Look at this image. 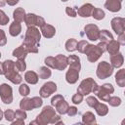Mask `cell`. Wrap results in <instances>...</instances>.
<instances>
[{
    "mask_svg": "<svg viewBox=\"0 0 125 125\" xmlns=\"http://www.w3.org/2000/svg\"><path fill=\"white\" fill-rule=\"evenodd\" d=\"M98 86L99 85L96 83V81L93 78L88 77L81 81V83L77 88V93H80L81 95L86 96V95H89L90 93H94V91L97 89Z\"/></svg>",
    "mask_w": 125,
    "mask_h": 125,
    "instance_id": "cell-3",
    "label": "cell"
},
{
    "mask_svg": "<svg viewBox=\"0 0 125 125\" xmlns=\"http://www.w3.org/2000/svg\"><path fill=\"white\" fill-rule=\"evenodd\" d=\"M21 31V22L14 21L11 23L10 27H9V33H10V35L16 37V36L20 35Z\"/></svg>",
    "mask_w": 125,
    "mask_h": 125,
    "instance_id": "cell-21",
    "label": "cell"
},
{
    "mask_svg": "<svg viewBox=\"0 0 125 125\" xmlns=\"http://www.w3.org/2000/svg\"><path fill=\"white\" fill-rule=\"evenodd\" d=\"M93 9H94V6L90 3H86V4H83L77 11V14L82 17V18H88L92 15V12H93Z\"/></svg>",
    "mask_w": 125,
    "mask_h": 125,
    "instance_id": "cell-14",
    "label": "cell"
},
{
    "mask_svg": "<svg viewBox=\"0 0 125 125\" xmlns=\"http://www.w3.org/2000/svg\"><path fill=\"white\" fill-rule=\"evenodd\" d=\"M15 66L18 71H24L26 69V63H25L24 60H18L15 62Z\"/></svg>",
    "mask_w": 125,
    "mask_h": 125,
    "instance_id": "cell-37",
    "label": "cell"
},
{
    "mask_svg": "<svg viewBox=\"0 0 125 125\" xmlns=\"http://www.w3.org/2000/svg\"><path fill=\"white\" fill-rule=\"evenodd\" d=\"M79 71H80V68L69 66L68 70L65 73V80H66V82L69 83V84L76 83L78 78H79Z\"/></svg>",
    "mask_w": 125,
    "mask_h": 125,
    "instance_id": "cell-13",
    "label": "cell"
},
{
    "mask_svg": "<svg viewBox=\"0 0 125 125\" xmlns=\"http://www.w3.org/2000/svg\"><path fill=\"white\" fill-rule=\"evenodd\" d=\"M2 66H3V74L9 81H11L14 84H20L22 81L21 75L18 72L15 66V62L11 60H6L5 62H2Z\"/></svg>",
    "mask_w": 125,
    "mask_h": 125,
    "instance_id": "cell-1",
    "label": "cell"
},
{
    "mask_svg": "<svg viewBox=\"0 0 125 125\" xmlns=\"http://www.w3.org/2000/svg\"><path fill=\"white\" fill-rule=\"evenodd\" d=\"M114 92V88L109 83H104L102 86H98L97 89L94 91V94L102 101L107 102V100L110 97V94Z\"/></svg>",
    "mask_w": 125,
    "mask_h": 125,
    "instance_id": "cell-5",
    "label": "cell"
},
{
    "mask_svg": "<svg viewBox=\"0 0 125 125\" xmlns=\"http://www.w3.org/2000/svg\"><path fill=\"white\" fill-rule=\"evenodd\" d=\"M82 122L84 124H87V125H95L97 123V120H96V116L94 115L93 112L91 111H86L83 115H82Z\"/></svg>",
    "mask_w": 125,
    "mask_h": 125,
    "instance_id": "cell-20",
    "label": "cell"
},
{
    "mask_svg": "<svg viewBox=\"0 0 125 125\" xmlns=\"http://www.w3.org/2000/svg\"><path fill=\"white\" fill-rule=\"evenodd\" d=\"M77 112H78V110H77V107L76 106H68L67 111H66V114L68 116H74V115L77 114Z\"/></svg>",
    "mask_w": 125,
    "mask_h": 125,
    "instance_id": "cell-48",
    "label": "cell"
},
{
    "mask_svg": "<svg viewBox=\"0 0 125 125\" xmlns=\"http://www.w3.org/2000/svg\"><path fill=\"white\" fill-rule=\"evenodd\" d=\"M57 62V69L58 70H64L66 68L67 64V58L63 55H58L55 57Z\"/></svg>",
    "mask_w": 125,
    "mask_h": 125,
    "instance_id": "cell-19",
    "label": "cell"
},
{
    "mask_svg": "<svg viewBox=\"0 0 125 125\" xmlns=\"http://www.w3.org/2000/svg\"><path fill=\"white\" fill-rule=\"evenodd\" d=\"M62 100H64V98L62 95H55L51 99V104H52V106H56V104L58 103H60L61 101H62Z\"/></svg>",
    "mask_w": 125,
    "mask_h": 125,
    "instance_id": "cell-45",
    "label": "cell"
},
{
    "mask_svg": "<svg viewBox=\"0 0 125 125\" xmlns=\"http://www.w3.org/2000/svg\"><path fill=\"white\" fill-rule=\"evenodd\" d=\"M27 54H28V52L26 51V49H25L22 45L19 46L18 48H16V49L13 51V56L16 57L18 60H24V59L26 58Z\"/></svg>",
    "mask_w": 125,
    "mask_h": 125,
    "instance_id": "cell-22",
    "label": "cell"
},
{
    "mask_svg": "<svg viewBox=\"0 0 125 125\" xmlns=\"http://www.w3.org/2000/svg\"><path fill=\"white\" fill-rule=\"evenodd\" d=\"M0 109H1V108H0Z\"/></svg>",
    "mask_w": 125,
    "mask_h": 125,
    "instance_id": "cell-57",
    "label": "cell"
},
{
    "mask_svg": "<svg viewBox=\"0 0 125 125\" xmlns=\"http://www.w3.org/2000/svg\"><path fill=\"white\" fill-rule=\"evenodd\" d=\"M84 31L87 36V38L91 41H97L99 39V33L100 29L99 27L94 23H89L84 26Z\"/></svg>",
    "mask_w": 125,
    "mask_h": 125,
    "instance_id": "cell-10",
    "label": "cell"
},
{
    "mask_svg": "<svg viewBox=\"0 0 125 125\" xmlns=\"http://www.w3.org/2000/svg\"><path fill=\"white\" fill-rule=\"evenodd\" d=\"M20 108L22 109V110H24V111L34 109L31 99H29V98H23L22 100H21V102H20Z\"/></svg>",
    "mask_w": 125,
    "mask_h": 125,
    "instance_id": "cell-26",
    "label": "cell"
},
{
    "mask_svg": "<svg viewBox=\"0 0 125 125\" xmlns=\"http://www.w3.org/2000/svg\"><path fill=\"white\" fill-rule=\"evenodd\" d=\"M4 117L7 121H10L12 122L14 119H15V111H13L12 109H7L5 112H4Z\"/></svg>",
    "mask_w": 125,
    "mask_h": 125,
    "instance_id": "cell-42",
    "label": "cell"
},
{
    "mask_svg": "<svg viewBox=\"0 0 125 125\" xmlns=\"http://www.w3.org/2000/svg\"><path fill=\"white\" fill-rule=\"evenodd\" d=\"M86 103H87V104L90 106V107H95L96 106V104L99 103L98 102V100H97V98L96 97H94V96H89L87 99H86Z\"/></svg>",
    "mask_w": 125,
    "mask_h": 125,
    "instance_id": "cell-41",
    "label": "cell"
},
{
    "mask_svg": "<svg viewBox=\"0 0 125 125\" xmlns=\"http://www.w3.org/2000/svg\"><path fill=\"white\" fill-rule=\"evenodd\" d=\"M57 91V84L53 81H48L41 87L39 95L41 98H48Z\"/></svg>",
    "mask_w": 125,
    "mask_h": 125,
    "instance_id": "cell-11",
    "label": "cell"
},
{
    "mask_svg": "<svg viewBox=\"0 0 125 125\" xmlns=\"http://www.w3.org/2000/svg\"><path fill=\"white\" fill-rule=\"evenodd\" d=\"M52 75V71L48 66H41L39 68V77L41 79H47Z\"/></svg>",
    "mask_w": 125,
    "mask_h": 125,
    "instance_id": "cell-31",
    "label": "cell"
},
{
    "mask_svg": "<svg viewBox=\"0 0 125 125\" xmlns=\"http://www.w3.org/2000/svg\"><path fill=\"white\" fill-rule=\"evenodd\" d=\"M117 41L120 45H125V32H122V33L118 34Z\"/></svg>",
    "mask_w": 125,
    "mask_h": 125,
    "instance_id": "cell-50",
    "label": "cell"
},
{
    "mask_svg": "<svg viewBox=\"0 0 125 125\" xmlns=\"http://www.w3.org/2000/svg\"><path fill=\"white\" fill-rule=\"evenodd\" d=\"M71 102L74 104H79L83 102V95H81L80 93H77V94H74L71 98Z\"/></svg>",
    "mask_w": 125,
    "mask_h": 125,
    "instance_id": "cell-40",
    "label": "cell"
},
{
    "mask_svg": "<svg viewBox=\"0 0 125 125\" xmlns=\"http://www.w3.org/2000/svg\"><path fill=\"white\" fill-rule=\"evenodd\" d=\"M104 8H106L110 12L116 13L121 9V2L119 0H106V2L104 3Z\"/></svg>",
    "mask_w": 125,
    "mask_h": 125,
    "instance_id": "cell-17",
    "label": "cell"
},
{
    "mask_svg": "<svg viewBox=\"0 0 125 125\" xmlns=\"http://www.w3.org/2000/svg\"><path fill=\"white\" fill-rule=\"evenodd\" d=\"M62 2H66L67 0H62Z\"/></svg>",
    "mask_w": 125,
    "mask_h": 125,
    "instance_id": "cell-55",
    "label": "cell"
},
{
    "mask_svg": "<svg viewBox=\"0 0 125 125\" xmlns=\"http://www.w3.org/2000/svg\"><path fill=\"white\" fill-rule=\"evenodd\" d=\"M65 13H66L67 16H69V17H71V18H75V17L77 16L76 10H75L74 8H72V7H66V8H65Z\"/></svg>",
    "mask_w": 125,
    "mask_h": 125,
    "instance_id": "cell-47",
    "label": "cell"
},
{
    "mask_svg": "<svg viewBox=\"0 0 125 125\" xmlns=\"http://www.w3.org/2000/svg\"><path fill=\"white\" fill-rule=\"evenodd\" d=\"M38 79H39V76H38V74H37L36 72H34V71H26V72L24 73V80H25L27 83L31 84V85L36 84V83L38 82Z\"/></svg>",
    "mask_w": 125,
    "mask_h": 125,
    "instance_id": "cell-23",
    "label": "cell"
},
{
    "mask_svg": "<svg viewBox=\"0 0 125 125\" xmlns=\"http://www.w3.org/2000/svg\"><path fill=\"white\" fill-rule=\"evenodd\" d=\"M55 115H56V109H54L53 106H51V105H46L43 107L40 114L37 115L36 119L34 121L30 122V124L47 125V124L51 123V121Z\"/></svg>",
    "mask_w": 125,
    "mask_h": 125,
    "instance_id": "cell-2",
    "label": "cell"
},
{
    "mask_svg": "<svg viewBox=\"0 0 125 125\" xmlns=\"http://www.w3.org/2000/svg\"><path fill=\"white\" fill-rule=\"evenodd\" d=\"M23 124H24V120L23 119L16 118V120L12 121V125H23Z\"/></svg>",
    "mask_w": 125,
    "mask_h": 125,
    "instance_id": "cell-51",
    "label": "cell"
},
{
    "mask_svg": "<svg viewBox=\"0 0 125 125\" xmlns=\"http://www.w3.org/2000/svg\"><path fill=\"white\" fill-rule=\"evenodd\" d=\"M0 58H1V52H0Z\"/></svg>",
    "mask_w": 125,
    "mask_h": 125,
    "instance_id": "cell-56",
    "label": "cell"
},
{
    "mask_svg": "<svg viewBox=\"0 0 125 125\" xmlns=\"http://www.w3.org/2000/svg\"><path fill=\"white\" fill-rule=\"evenodd\" d=\"M26 117H27V115H26V113H25L24 110L18 109V110L15 111V118H19V119H23L24 120Z\"/></svg>",
    "mask_w": 125,
    "mask_h": 125,
    "instance_id": "cell-46",
    "label": "cell"
},
{
    "mask_svg": "<svg viewBox=\"0 0 125 125\" xmlns=\"http://www.w3.org/2000/svg\"><path fill=\"white\" fill-rule=\"evenodd\" d=\"M77 46V40L74 38H70L65 42V50L67 52H73L76 50Z\"/></svg>",
    "mask_w": 125,
    "mask_h": 125,
    "instance_id": "cell-33",
    "label": "cell"
},
{
    "mask_svg": "<svg viewBox=\"0 0 125 125\" xmlns=\"http://www.w3.org/2000/svg\"><path fill=\"white\" fill-rule=\"evenodd\" d=\"M46 66L50 67V68H54V69H57V62H56V59L55 57H47L44 61Z\"/></svg>",
    "mask_w": 125,
    "mask_h": 125,
    "instance_id": "cell-34",
    "label": "cell"
},
{
    "mask_svg": "<svg viewBox=\"0 0 125 125\" xmlns=\"http://www.w3.org/2000/svg\"><path fill=\"white\" fill-rule=\"evenodd\" d=\"M115 82L119 87L125 86V69L121 68L117 71V73L115 74Z\"/></svg>",
    "mask_w": 125,
    "mask_h": 125,
    "instance_id": "cell-27",
    "label": "cell"
},
{
    "mask_svg": "<svg viewBox=\"0 0 125 125\" xmlns=\"http://www.w3.org/2000/svg\"><path fill=\"white\" fill-rule=\"evenodd\" d=\"M31 101H32V104H33V107L34 108H38V107H40L43 104V101H42V98L41 97H33L31 99Z\"/></svg>",
    "mask_w": 125,
    "mask_h": 125,
    "instance_id": "cell-43",
    "label": "cell"
},
{
    "mask_svg": "<svg viewBox=\"0 0 125 125\" xmlns=\"http://www.w3.org/2000/svg\"><path fill=\"white\" fill-rule=\"evenodd\" d=\"M113 31L118 35L125 31V20L121 17H115L110 21Z\"/></svg>",
    "mask_w": 125,
    "mask_h": 125,
    "instance_id": "cell-12",
    "label": "cell"
},
{
    "mask_svg": "<svg viewBox=\"0 0 125 125\" xmlns=\"http://www.w3.org/2000/svg\"><path fill=\"white\" fill-rule=\"evenodd\" d=\"M6 4V0H0V8L3 7Z\"/></svg>",
    "mask_w": 125,
    "mask_h": 125,
    "instance_id": "cell-53",
    "label": "cell"
},
{
    "mask_svg": "<svg viewBox=\"0 0 125 125\" xmlns=\"http://www.w3.org/2000/svg\"><path fill=\"white\" fill-rule=\"evenodd\" d=\"M104 53V52L101 49V47L99 45H92V44H88V46L84 52V54L87 55V59L90 62H97L102 57V55Z\"/></svg>",
    "mask_w": 125,
    "mask_h": 125,
    "instance_id": "cell-6",
    "label": "cell"
},
{
    "mask_svg": "<svg viewBox=\"0 0 125 125\" xmlns=\"http://www.w3.org/2000/svg\"><path fill=\"white\" fill-rule=\"evenodd\" d=\"M94 108H95L97 114L100 115V116H104V115H106L107 112H108V107H107V105L104 104H103V103H98Z\"/></svg>",
    "mask_w": 125,
    "mask_h": 125,
    "instance_id": "cell-30",
    "label": "cell"
},
{
    "mask_svg": "<svg viewBox=\"0 0 125 125\" xmlns=\"http://www.w3.org/2000/svg\"><path fill=\"white\" fill-rule=\"evenodd\" d=\"M25 11L23 8L21 7H19L17 8L14 13H13V18H14V21H19V22H21L24 21V18H25Z\"/></svg>",
    "mask_w": 125,
    "mask_h": 125,
    "instance_id": "cell-24",
    "label": "cell"
},
{
    "mask_svg": "<svg viewBox=\"0 0 125 125\" xmlns=\"http://www.w3.org/2000/svg\"><path fill=\"white\" fill-rule=\"evenodd\" d=\"M107 103L109 104V105L111 106H119L122 103L121 99L119 97H116V96H113V97H109V99L107 100Z\"/></svg>",
    "mask_w": 125,
    "mask_h": 125,
    "instance_id": "cell-36",
    "label": "cell"
},
{
    "mask_svg": "<svg viewBox=\"0 0 125 125\" xmlns=\"http://www.w3.org/2000/svg\"><path fill=\"white\" fill-rule=\"evenodd\" d=\"M99 39L101 40V42H104V43L107 44L108 42H110L111 40H113V35H112L108 30L103 29V30H100Z\"/></svg>",
    "mask_w": 125,
    "mask_h": 125,
    "instance_id": "cell-25",
    "label": "cell"
},
{
    "mask_svg": "<svg viewBox=\"0 0 125 125\" xmlns=\"http://www.w3.org/2000/svg\"><path fill=\"white\" fill-rule=\"evenodd\" d=\"M24 22L27 25V27L28 26H39V27H41L42 25H44L46 23L45 20L42 17L37 16V15L32 14V13H29V14L25 15Z\"/></svg>",
    "mask_w": 125,
    "mask_h": 125,
    "instance_id": "cell-8",
    "label": "cell"
},
{
    "mask_svg": "<svg viewBox=\"0 0 125 125\" xmlns=\"http://www.w3.org/2000/svg\"><path fill=\"white\" fill-rule=\"evenodd\" d=\"M9 22V17L4 13V11L0 10V24L6 25Z\"/></svg>",
    "mask_w": 125,
    "mask_h": 125,
    "instance_id": "cell-44",
    "label": "cell"
},
{
    "mask_svg": "<svg viewBox=\"0 0 125 125\" xmlns=\"http://www.w3.org/2000/svg\"><path fill=\"white\" fill-rule=\"evenodd\" d=\"M3 117H4V112H3V111L0 109V120H1Z\"/></svg>",
    "mask_w": 125,
    "mask_h": 125,
    "instance_id": "cell-54",
    "label": "cell"
},
{
    "mask_svg": "<svg viewBox=\"0 0 125 125\" xmlns=\"http://www.w3.org/2000/svg\"><path fill=\"white\" fill-rule=\"evenodd\" d=\"M123 62H124L123 55L121 53H119V52L110 57V64L112 65V67L119 68V67H121L123 65Z\"/></svg>",
    "mask_w": 125,
    "mask_h": 125,
    "instance_id": "cell-16",
    "label": "cell"
},
{
    "mask_svg": "<svg viewBox=\"0 0 125 125\" xmlns=\"http://www.w3.org/2000/svg\"><path fill=\"white\" fill-rule=\"evenodd\" d=\"M19 92H20V95H21L22 97H26V96H28L30 89L26 84H21L19 88Z\"/></svg>",
    "mask_w": 125,
    "mask_h": 125,
    "instance_id": "cell-38",
    "label": "cell"
},
{
    "mask_svg": "<svg viewBox=\"0 0 125 125\" xmlns=\"http://www.w3.org/2000/svg\"><path fill=\"white\" fill-rule=\"evenodd\" d=\"M7 43V37L4 30L0 29V46H5Z\"/></svg>",
    "mask_w": 125,
    "mask_h": 125,
    "instance_id": "cell-49",
    "label": "cell"
},
{
    "mask_svg": "<svg viewBox=\"0 0 125 125\" xmlns=\"http://www.w3.org/2000/svg\"><path fill=\"white\" fill-rule=\"evenodd\" d=\"M19 1L20 0H6V3L8 5H10V6H15L16 4L19 3Z\"/></svg>",
    "mask_w": 125,
    "mask_h": 125,
    "instance_id": "cell-52",
    "label": "cell"
},
{
    "mask_svg": "<svg viewBox=\"0 0 125 125\" xmlns=\"http://www.w3.org/2000/svg\"><path fill=\"white\" fill-rule=\"evenodd\" d=\"M91 16H92L95 20H97V21H101V20H103V19L104 18L105 14H104V10H102V9H100V8H95V7H94Z\"/></svg>",
    "mask_w": 125,
    "mask_h": 125,
    "instance_id": "cell-32",
    "label": "cell"
},
{
    "mask_svg": "<svg viewBox=\"0 0 125 125\" xmlns=\"http://www.w3.org/2000/svg\"><path fill=\"white\" fill-rule=\"evenodd\" d=\"M41 33L45 38H52L55 34H56V28L48 23H45L44 25H42L41 27Z\"/></svg>",
    "mask_w": 125,
    "mask_h": 125,
    "instance_id": "cell-15",
    "label": "cell"
},
{
    "mask_svg": "<svg viewBox=\"0 0 125 125\" xmlns=\"http://www.w3.org/2000/svg\"><path fill=\"white\" fill-rule=\"evenodd\" d=\"M68 104H67V102H65V100H62V101H61L60 103H58L57 104H56V111L59 113V114H65L66 113V111H67V108H68Z\"/></svg>",
    "mask_w": 125,
    "mask_h": 125,
    "instance_id": "cell-29",
    "label": "cell"
},
{
    "mask_svg": "<svg viewBox=\"0 0 125 125\" xmlns=\"http://www.w3.org/2000/svg\"><path fill=\"white\" fill-rule=\"evenodd\" d=\"M67 58V64L69 66H73V67H77V68H81V64H80V59L78 56L75 55H70Z\"/></svg>",
    "mask_w": 125,
    "mask_h": 125,
    "instance_id": "cell-28",
    "label": "cell"
},
{
    "mask_svg": "<svg viewBox=\"0 0 125 125\" xmlns=\"http://www.w3.org/2000/svg\"><path fill=\"white\" fill-rule=\"evenodd\" d=\"M119 49H120V44L118 43L117 40H111L110 42H108L106 44V51L108 52V54L110 56L112 55H115L119 52Z\"/></svg>",
    "mask_w": 125,
    "mask_h": 125,
    "instance_id": "cell-18",
    "label": "cell"
},
{
    "mask_svg": "<svg viewBox=\"0 0 125 125\" xmlns=\"http://www.w3.org/2000/svg\"><path fill=\"white\" fill-rule=\"evenodd\" d=\"M113 73V67L112 65L107 62H99L97 66L96 74L100 79H105L108 78Z\"/></svg>",
    "mask_w": 125,
    "mask_h": 125,
    "instance_id": "cell-7",
    "label": "cell"
},
{
    "mask_svg": "<svg viewBox=\"0 0 125 125\" xmlns=\"http://www.w3.org/2000/svg\"><path fill=\"white\" fill-rule=\"evenodd\" d=\"M40 39H41V32L39 31V29L36 26H28L25 31V36L23 41L39 46Z\"/></svg>",
    "mask_w": 125,
    "mask_h": 125,
    "instance_id": "cell-4",
    "label": "cell"
},
{
    "mask_svg": "<svg viewBox=\"0 0 125 125\" xmlns=\"http://www.w3.org/2000/svg\"><path fill=\"white\" fill-rule=\"evenodd\" d=\"M88 44H89V43H88L87 41H85V40H81V41L77 42L76 50H78V52H80V53H84L85 50H86V48H87V46H88Z\"/></svg>",
    "mask_w": 125,
    "mask_h": 125,
    "instance_id": "cell-39",
    "label": "cell"
},
{
    "mask_svg": "<svg viewBox=\"0 0 125 125\" xmlns=\"http://www.w3.org/2000/svg\"><path fill=\"white\" fill-rule=\"evenodd\" d=\"M0 98L6 104H9L13 102V90L10 85L6 83L0 85Z\"/></svg>",
    "mask_w": 125,
    "mask_h": 125,
    "instance_id": "cell-9",
    "label": "cell"
},
{
    "mask_svg": "<svg viewBox=\"0 0 125 125\" xmlns=\"http://www.w3.org/2000/svg\"><path fill=\"white\" fill-rule=\"evenodd\" d=\"M28 53H37L38 52V46L37 45H34V44H31V43H27V42H24L21 44Z\"/></svg>",
    "mask_w": 125,
    "mask_h": 125,
    "instance_id": "cell-35",
    "label": "cell"
}]
</instances>
